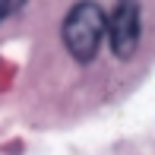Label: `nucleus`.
<instances>
[{
  "label": "nucleus",
  "mask_w": 155,
  "mask_h": 155,
  "mask_svg": "<svg viewBox=\"0 0 155 155\" xmlns=\"http://www.w3.org/2000/svg\"><path fill=\"white\" fill-rule=\"evenodd\" d=\"M104 29H108L104 10L98 3H92V0H82L63 19V45L79 63H89L101 48Z\"/></svg>",
  "instance_id": "1"
},
{
  "label": "nucleus",
  "mask_w": 155,
  "mask_h": 155,
  "mask_svg": "<svg viewBox=\"0 0 155 155\" xmlns=\"http://www.w3.org/2000/svg\"><path fill=\"white\" fill-rule=\"evenodd\" d=\"M139 29H143V16H139V0H117L114 10L108 16V41L111 51L120 60H127L139 45Z\"/></svg>",
  "instance_id": "2"
},
{
  "label": "nucleus",
  "mask_w": 155,
  "mask_h": 155,
  "mask_svg": "<svg viewBox=\"0 0 155 155\" xmlns=\"http://www.w3.org/2000/svg\"><path fill=\"white\" fill-rule=\"evenodd\" d=\"M16 6H19V0H0V22H3V19L16 10Z\"/></svg>",
  "instance_id": "3"
}]
</instances>
